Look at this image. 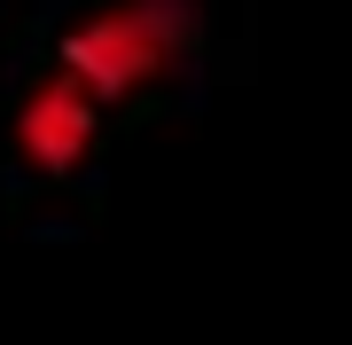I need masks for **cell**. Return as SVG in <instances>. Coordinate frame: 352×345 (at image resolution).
<instances>
[{
  "label": "cell",
  "instance_id": "obj_1",
  "mask_svg": "<svg viewBox=\"0 0 352 345\" xmlns=\"http://www.w3.org/2000/svg\"><path fill=\"white\" fill-rule=\"evenodd\" d=\"M180 48H188V0H118V8L71 24L63 71L87 79L102 103H118V94L149 87L157 71H173Z\"/></svg>",
  "mask_w": 352,
  "mask_h": 345
},
{
  "label": "cell",
  "instance_id": "obj_2",
  "mask_svg": "<svg viewBox=\"0 0 352 345\" xmlns=\"http://www.w3.org/2000/svg\"><path fill=\"white\" fill-rule=\"evenodd\" d=\"M94 126H102V94L87 87V79L55 71L47 87L16 110V149H24L39 173H71L78 157L94 149Z\"/></svg>",
  "mask_w": 352,
  "mask_h": 345
}]
</instances>
